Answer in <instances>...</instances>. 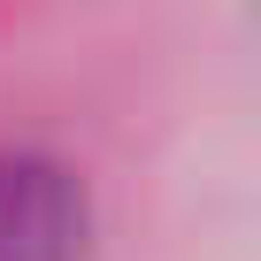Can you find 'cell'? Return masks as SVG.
I'll return each instance as SVG.
<instances>
[{"label": "cell", "mask_w": 261, "mask_h": 261, "mask_svg": "<svg viewBox=\"0 0 261 261\" xmlns=\"http://www.w3.org/2000/svg\"><path fill=\"white\" fill-rule=\"evenodd\" d=\"M92 185L46 146H0V261H92Z\"/></svg>", "instance_id": "6da1fadb"}]
</instances>
